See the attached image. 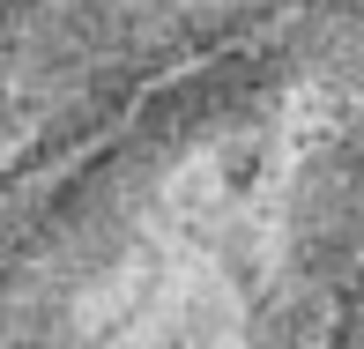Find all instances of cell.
I'll return each instance as SVG.
<instances>
[{
  "instance_id": "cell-1",
  "label": "cell",
  "mask_w": 364,
  "mask_h": 349,
  "mask_svg": "<svg viewBox=\"0 0 364 349\" xmlns=\"http://www.w3.org/2000/svg\"><path fill=\"white\" fill-rule=\"evenodd\" d=\"M364 349V0H8L0 349Z\"/></svg>"
}]
</instances>
